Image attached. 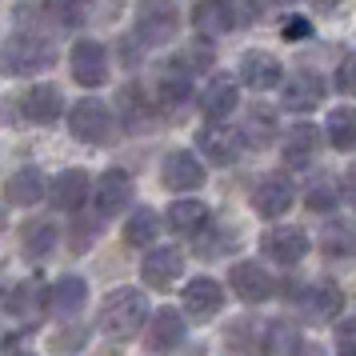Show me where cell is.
Here are the masks:
<instances>
[{"mask_svg": "<svg viewBox=\"0 0 356 356\" xmlns=\"http://www.w3.org/2000/svg\"><path fill=\"white\" fill-rule=\"evenodd\" d=\"M353 328H356V321H340L337 324V353L340 356L353 353Z\"/></svg>", "mask_w": 356, "mask_h": 356, "instance_id": "ee69618b", "label": "cell"}, {"mask_svg": "<svg viewBox=\"0 0 356 356\" xmlns=\"http://www.w3.org/2000/svg\"><path fill=\"white\" fill-rule=\"evenodd\" d=\"M65 324H68V328H60V332L49 340V348H52V353H81L84 344H88V332H84L76 321H65Z\"/></svg>", "mask_w": 356, "mask_h": 356, "instance_id": "ab89813d", "label": "cell"}, {"mask_svg": "<svg viewBox=\"0 0 356 356\" xmlns=\"http://www.w3.org/2000/svg\"><path fill=\"white\" fill-rule=\"evenodd\" d=\"M276 4H296V0H276Z\"/></svg>", "mask_w": 356, "mask_h": 356, "instance_id": "bcb514c9", "label": "cell"}, {"mask_svg": "<svg viewBox=\"0 0 356 356\" xmlns=\"http://www.w3.org/2000/svg\"><path fill=\"white\" fill-rule=\"evenodd\" d=\"M88 193H92V177L84 168H65L52 180H44V196H49L52 209L60 212H76L88 204Z\"/></svg>", "mask_w": 356, "mask_h": 356, "instance_id": "d6986e66", "label": "cell"}, {"mask_svg": "<svg viewBox=\"0 0 356 356\" xmlns=\"http://www.w3.org/2000/svg\"><path fill=\"white\" fill-rule=\"evenodd\" d=\"M40 196H44V172L33 164L17 168L4 180V204H13V209H33V204H40Z\"/></svg>", "mask_w": 356, "mask_h": 356, "instance_id": "4316f807", "label": "cell"}, {"mask_svg": "<svg viewBox=\"0 0 356 356\" xmlns=\"http://www.w3.org/2000/svg\"><path fill=\"white\" fill-rule=\"evenodd\" d=\"M180 33V8L172 0H136L132 8V36L145 49H161Z\"/></svg>", "mask_w": 356, "mask_h": 356, "instance_id": "3957f363", "label": "cell"}, {"mask_svg": "<svg viewBox=\"0 0 356 356\" xmlns=\"http://www.w3.org/2000/svg\"><path fill=\"white\" fill-rule=\"evenodd\" d=\"M204 177H209L204 161L188 148H172L161 156V184L168 193H196L204 184Z\"/></svg>", "mask_w": 356, "mask_h": 356, "instance_id": "ba28073f", "label": "cell"}, {"mask_svg": "<svg viewBox=\"0 0 356 356\" xmlns=\"http://www.w3.org/2000/svg\"><path fill=\"white\" fill-rule=\"evenodd\" d=\"M340 4H344V0H312V8H324V13H332Z\"/></svg>", "mask_w": 356, "mask_h": 356, "instance_id": "f6af8a7d", "label": "cell"}, {"mask_svg": "<svg viewBox=\"0 0 356 356\" xmlns=\"http://www.w3.org/2000/svg\"><path fill=\"white\" fill-rule=\"evenodd\" d=\"M257 348H260V353H268V356H296V353H305L308 344H305V337H300V328H296V324L284 321V316H276V321L260 324Z\"/></svg>", "mask_w": 356, "mask_h": 356, "instance_id": "484cf974", "label": "cell"}, {"mask_svg": "<svg viewBox=\"0 0 356 356\" xmlns=\"http://www.w3.org/2000/svg\"><path fill=\"white\" fill-rule=\"evenodd\" d=\"M193 29L200 40H220L225 33H232V17H228L225 0H196L193 4Z\"/></svg>", "mask_w": 356, "mask_h": 356, "instance_id": "83f0119b", "label": "cell"}, {"mask_svg": "<svg viewBox=\"0 0 356 356\" xmlns=\"http://www.w3.org/2000/svg\"><path fill=\"white\" fill-rule=\"evenodd\" d=\"M116 132H120V124H116L113 108H108L104 100L84 97V100H76V104L68 108V136H76L81 145L104 148V145L116 140Z\"/></svg>", "mask_w": 356, "mask_h": 356, "instance_id": "277c9868", "label": "cell"}, {"mask_svg": "<svg viewBox=\"0 0 356 356\" xmlns=\"http://www.w3.org/2000/svg\"><path fill=\"white\" fill-rule=\"evenodd\" d=\"M225 284L220 280H212V276H193L184 292H180V312L184 316H193V321H212V316H220V308H225Z\"/></svg>", "mask_w": 356, "mask_h": 356, "instance_id": "7c38bea8", "label": "cell"}, {"mask_svg": "<svg viewBox=\"0 0 356 356\" xmlns=\"http://www.w3.org/2000/svg\"><path fill=\"white\" fill-rule=\"evenodd\" d=\"M344 200L340 196V180H332V177H321L316 184H308V193H305V204L312 212H332Z\"/></svg>", "mask_w": 356, "mask_h": 356, "instance_id": "74e56055", "label": "cell"}, {"mask_svg": "<svg viewBox=\"0 0 356 356\" xmlns=\"http://www.w3.org/2000/svg\"><path fill=\"white\" fill-rule=\"evenodd\" d=\"M332 84H337L340 97H353V56H340L337 65V76H332Z\"/></svg>", "mask_w": 356, "mask_h": 356, "instance_id": "7bdbcfd3", "label": "cell"}, {"mask_svg": "<svg viewBox=\"0 0 356 356\" xmlns=\"http://www.w3.org/2000/svg\"><path fill=\"white\" fill-rule=\"evenodd\" d=\"M140 276H145V284L152 292H168L180 276H184V252H180L177 244H156V248L148 244Z\"/></svg>", "mask_w": 356, "mask_h": 356, "instance_id": "4fadbf2b", "label": "cell"}, {"mask_svg": "<svg viewBox=\"0 0 356 356\" xmlns=\"http://www.w3.org/2000/svg\"><path fill=\"white\" fill-rule=\"evenodd\" d=\"M280 33H284V40H308V36H312V20L308 17H289L284 24H280Z\"/></svg>", "mask_w": 356, "mask_h": 356, "instance_id": "b9f144b4", "label": "cell"}, {"mask_svg": "<svg viewBox=\"0 0 356 356\" xmlns=\"http://www.w3.org/2000/svg\"><path fill=\"white\" fill-rule=\"evenodd\" d=\"M76 220L68 228V248L72 252H88L92 244H97V228H100V216H81V209L72 212Z\"/></svg>", "mask_w": 356, "mask_h": 356, "instance_id": "f35d334b", "label": "cell"}, {"mask_svg": "<svg viewBox=\"0 0 356 356\" xmlns=\"http://www.w3.org/2000/svg\"><path fill=\"white\" fill-rule=\"evenodd\" d=\"M145 348L148 353H172V348H180L184 344V312L180 308H156V312H148V321H145Z\"/></svg>", "mask_w": 356, "mask_h": 356, "instance_id": "2e32d148", "label": "cell"}, {"mask_svg": "<svg viewBox=\"0 0 356 356\" xmlns=\"http://www.w3.org/2000/svg\"><path fill=\"white\" fill-rule=\"evenodd\" d=\"M228 17H232V29H248L260 20V0H225Z\"/></svg>", "mask_w": 356, "mask_h": 356, "instance_id": "60d3db41", "label": "cell"}, {"mask_svg": "<svg viewBox=\"0 0 356 356\" xmlns=\"http://www.w3.org/2000/svg\"><path fill=\"white\" fill-rule=\"evenodd\" d=\"M116 104H120V129L124 132H140L156 120V104H152L145 84H124Z\"/></svg>", "mask_w": 356, "mask_h": 356, "instance_id": "d4e9b609", "label": "cell"}, {"mask_svg": "<svg viewBox=\"0 0 356 356\" xmlns=\"http://www.w3.org/2000/svg\"><path fill=\"white\" fill-rule=\"evenodd\" d=\"M257 340H260V321H252V316H236L225 328V348H232V353H252Z\"/></svg>", "mask_w": 356, "mask_h": 356, "instance_id": "8d00e7d4", "label": "cell"}, {"mask_svg": "<svg viewBox=\"0 0 356 356\" xmlns=\"http://www.w3.org/2000/svg\"><path fill=\"white\" fill-rule=\"evenodd\" d=\"M196 92V72L184 65V56H172L156 68V108H180Z\"/></svg>", "mask_w": 356, "mask_h": 356, "instance_id": "8fae6325", "label": "cell"}, {"mask_svg": "<svg viewBox=\"0 0 356 356\" xmlns=\"http://www.w3.org/2000/svg\"><path fill=\"white\" fill-rule=\"evenodd\" d=\"M68 68H72V81L81 88H100L108 81V52L100 40H76L68 52Z\"/></svg>", "mask_w": 356, "mask_h": 356, "instance_id": "44dd1931", "label": "cell"}, {"mask_svg": "<svg viewBox=\"0 0 356 356\" xmlns=\"http://www.w3.org/2000/svg\"><path fill=\"white\" fill-rule=\"evenodd\" d=\"M148 312H152V305H148L145 292L124 284V289H113L104 296V305H100V312H97V328L108 340L124 344V340H136V332H140L145 321H148Z\"/></svg>", "mask_w": 356, "mask_h": 356, "instance_id": "6da1fadb", "label": "cell"}, {"mask_svg": "<svg viewBox=\"0 0 356 356\" xmlns=\"http://www.w3.org/2000/svg\"><path fill=\"white\" fill-rule=\"evenodd\" d=\"M193 241H196V252H200L204 260H216V257H228V252L236 248L241 236H236V228H232V225H212V216H209L204 228L196 232Z\"/></svg>", "mask_w": 356, "mask_h": 356, "instance_id": "1f68e13d", "label": "cell"}, {"mask_svg": "<svg viewBox=\"0 0 356 356\" xmlns=\"http://www.w3.org/2000/svg\"><path fill=\"white\" fill-rule=\"evenodd\" d=\"M280 108H289V113H312V108H321L324 92H328V84H324L321 72H312V68H296L292 76H280Z\"/></svg>", "mask_w": 356, "mask_h": 356, "instance_id": "52a82bcc", "label": "cell"}, {"mask_svg": "<svg viewBox=\"0 0 356 356\" xmlns=\"http://www.w3.org/2000/svg\"><path fill=\"white\" fill-rule=\"evenodd\" d=\"M241 145L244 148H268L280 136V124H276V113L273 108H264V104H252L248 113H244V124L241 129Z\"/></svg>", "mask_w": 356, "mask_h": 356, "instance_id": "f1b7e54d", "label": "cell"}, {"mask_svg": "<svg viewBox=\"0 0 356 356\" xmlns=\"http://www.w3.org/2000/svg\"><path fill=\"white\" fill-rule=\"evenodd\" d=\"M241 108V81L228 72H209V81L200 88V113L204 120H232Z\"/></svg>", "mask_w": 356, "mask_h": 356, "instance_id": "9a60e30c", "label": "cell"}, {"mask_svg": "<svg viewBox=\"0 0 356 356\" xmlns=\"http://www.w3.org/2000/svg\"><path fill=\"white\" fill-rule=\"evenodd\" d=\"M56 65V44L36 29H17L0 44V76H36Z\"/></svg>", "mask_w": 356, "mask_h": 356, "instance_id": "7a4b0ae2", "label": "cell"}, {"mask_svg": "<svg viewBox=\"0 0 356 356\" xmlns=\"http://www.w3.org/2000/svg\"><path fill=\"white\" fill-rule=\"evenodd\" d=\"M0 228H4V209H0Z\"/></svg>", "mask_w": 356, "mask_h": 356, "instance_id": "7dc6e473", "label": "cell"}, {"mask_svg": "<svg viewBox=\"0 0 356 356\" xmlns=\"http://www.w3.org/2000/svg\"><path fill=\"white\" fill-rule=\"evenodd\" d=\"M228 289L241 305H268L276 296V280L260 260H236L228 264Z\"/></svg>", "mask_w": 356, "mask_h": 356, "instance_id": "5b68a950", "label": "cell"}, {"mask_svg": "<svg viewBox=\"0 0 356 356\" xmlns=\"http://www.w3.org/2000/svg\"><path fill=\"white\" fill-rule=\"evenodd\" d=\"M0 308H4V312H13V316L24 321V324L40 321V316L49 312V284H44L40 276H29V280H20L17 289H4Z\"/></svg>", "mask_w": 356, "mask_h": 356, "instance_id": "ac0fdd59", "label": "cell"}, {"mask_svg": "<svg viewBox=\"0 0 356 356\" xmlns=\"http://www.w3.org/2000/svg\"><path fill=\"white\" fill-rule=\"evenodd\" d=\"M44 13L60 29H81L84 20L92 17V0H44Z\"/></svg>", "mask_w": 356, "mask_h": 356, "instance_id": "d590c367", "label": "cell"}, {"mask_svg": "<svg viewBox=\"0 0 356 356\" xmlns=\"http://www.w3.org/2000/svg\"><path fill=\"white\" fill-rule=\"evenodd\" d=\"M204 220H209V204L204 200H193V196L172 200L168 212H164V225H168V232H177V236H196L204 228Z\"/></svg>", "mask_w": 356, "mask_h": 356, "instance_id": "f546056e", "label": "cell"}, {"mask_svg": "<svg viewBox=\"0 0 356 356\" xmlns=\"http://www.w3.org/2000/svg\"><path fill=\"white\" fill-rule=\"evenodd\" d=\"M196 148H200V161L209 164H232L241 156V132L228 129V120H204L196 132Z\"/></svg>", "mask_w": 356, "mask_h": 356, "instance_id": "e0dca14e", "label": "cell"}, {"mask_svg": "<svg viewBox=\"0 0 356 356\" xmlns=\"http://www.w3.org/2000/svg\"><path fill=\"white\" fill-rule=\"evenodd\" d=\"M308 248H312L308 232L305 228H292V225H276L260 236V252L273 260V264H280V268H296L308 257Z\"/></svg>", "mask_w": 356, "mask_h": 356, "instance_id": "30bf717a", "label": "cell"}, {"mask_svg": "<svg viewBox=\"0 0 356 356\" xmlns=\"http://www.w3.org/2000/svg\"><path fill=\"white\" fill-rule=\"evenodd\" d=\"M321 145H324V132L316 124H308V120L292 124L289 132H280V156H284L289 168H308V164L316 161Z\"/></svg>", "mask_w": 356, "mask_h": 356, "instance_id": "cb8c5ba5", "label": "cell"}, {"mask_svg": "<svg viewBox=\"0 0 356 356\" xmlns=\"http://www.w3.org/2000/svg\"><path fill=\"white\" fill-rule=\"evenodd\" d=\"M280 76H284L280 56L264 52V49H248L241 56V65H236V81L244 88H252V92H273L276 84H280Z\"/></svg>", "mask_w": 356, "mask_h": 356, "instance_id": "ffe728a7", "label": "cell"}, {"mask_svg": "<svg viewBox=\"0 0 356 356\" xmlns=\"http://www.w3.org/2000/svg\"><path fill=\"white\" fill-rule=\"evenodd\" d=\"M292 305H300L305 316H312V321H337L344 312V292L337 280H316V284H300Z\"/></svg>", "mask_w": 356, "mask_h": 356, "instance_id": "603a6c76", "label": "cell"}, {"mask_svg": "<svg viewBox=\"0 0 356 356\" xmlns=\"http://www.w3.org/2000/svg\"><path fill=\"white\" fill-rule=\"evenodd\" d=\"M156 236H161V216L152 209H136L124 220V244L129 248H148V244H156Z\"/></svg>", "mask_w": 356, "mask_h": 356, "instance_id": "836d02e7", "label": "cell"}, {"mask_svg": "<svg viewBox=\"0 0 356 356\" xmlns=\"http://www.w3.org/2000/svg\"><path fill=\"white\" fill-rule=\"evenodd\" d=\"M132 196H136V188H132L129 172H124V168H104V172H100V180L92 184L88 200L97 204L100 220H113V216H120V212H129Z\"/></svg>", "mask_w": 356, "mask_h": 356, "instance_id": "8992f818", "label": "cell"}, {"mask_svg": "<svg viewBox=\"0 0 356 356\" xmlns=\"http://www.w3.org/2000/svg\"><path fill=\"white\" fill-rule=\"evenodd\" d=\"M17 104H20V116H24L29 124H56V120L65 116V92L52 81L29 84V88L20 92Z\"/></svg>", "mask_w": 356, "mask_h": 356, "instance_id": "5bb4252c", "label": "cell"}, {"mask_svg": "<svg viewBox=\"0 0 356 356\" xmlns=\"http://www.w3.org/2000/svg\"><path fill=\"white\" fill-rule=\"evenodd\" d=\"M248 200H252V212H257L260 220H280L296 204V184L284 172H273V177H260L252 184Z\"/></svg>", "mask_w": 356, "mask_h": 356, "instance_id": "9c48e42d", "label": "cell"}, {"mask_svg": "<svg viewBox=\"0 0 356 356\" xmlns=\"http://www.w3.org/2000/svg\"><path fill=\"white\" fill-rule=\"evenodd\" d=\"M56 232L60 228L44 220V216H33V220H24L20 225V257L24 260H44L56 248Z\"/></svg>", "mask_w": 356, "mask_h": 356, "instance_id": "4dcf8cb0", "label": "cell"}, {"mask_svg": "<svg viewBox=\"0 0 356 356\" xmlns=\"http://www.w3.org/2000/svg\"><path fill=\"white\" fill-rule=\"evenodd\" d=\"M321 252L328 260H344L353 257V225L344 220V216H332L321 232Z\"/></svg>", "mask_w": 356, "mask_h": 356, "instance_id": "e575fe53", "label": "cell"}, {"mask_svg": "<svg viewBox=\"0 0 356 356\" xmlns=\"http://www.w3.org/2000/svg\"><path fill=\"white\" fill-rule=\"evenodd\" d=\"M324 136H328V145L337 148V152H353L356 145V113L353 104H337L332 113H328V120H324Z\"/></svg>", "mask_w": 356, "mask_h": 356, "instance_id": "d6a6232c", "label": "cell"}, {"mask_svg": "<svg viewBox=\"0 0 356 356\" xmlns=\"http://www.w3.org/2000/svg\"><path fill=\"white\" fill-rule=\"evenodd\" d=\"M88 305V280L81 273H65L49 284V312L56 321H76Z\"/></svg>", "mask_w": 356, "mask_h": 356, "instance_id": "7402d4cb", "label": "cell"}]
</instances>
